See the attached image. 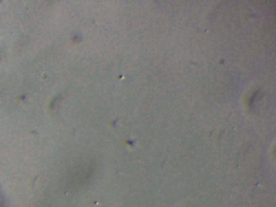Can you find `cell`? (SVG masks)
Returning <instances> with one entry per match:
<instances>
[{"mask_svg": "<svg viewBox=\"0 0 276 207\" xmlns=\"http://www.w3.org/2000/svg\"><path fill=\"white\" fill-rule=\"evenodd\" d=\"M94 172L92 166H90L88 164L81 166L76 169L72 174L71 182L72 184L76 185H80V184H84V182H87L90 176H91Z\"/></svg>", "mask_w": 276, "mask_h": 207, "instance_id": "cell-1", "label": "cell"}]
</instances>
